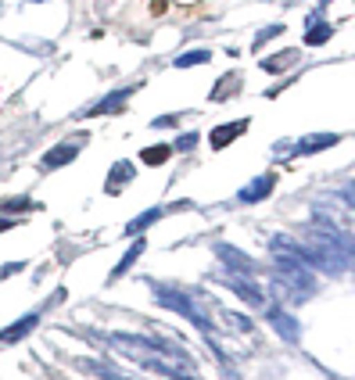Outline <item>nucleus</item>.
Masks as SVG:
<instances>
[{
    "label": "nucleus",
    "instance_id": "obj_12",
    "mask_svg": "<svg viewBox=\"0 0 355 380\" xmlns=\"http://www.w3.org/2000/svg\"><path fill=\"white\" fill-rule=\"evenodd\" d=\"M334 144H341L338 133H309L305 140H298L295 155H316V151H327V147H334Z\"/></svg>",
    "mask_w": 355,
    "mask_h": 380
},
{
    "label": "nucleus",
    "instance_id": "obj_16",
    "mask_svg": "<svg viewBox=\"0 0 355 380\" xmlns=\"http://www.w3.org/2000/svg\"><path fill=\"white\" fill-rule=\"evenodd\" d=\"M295 65H298V51H280V54L262 61L266 72H284V69H295Z\"/></svg>",
    "mask_w": 355,
    "mask_h": 380
},
{
    "label": "nucleus",
    "instance_id": "obj_9",
    "mask_svg": "<svg viewBox=\"0 0 355 380\" xmlns=\"http://www.w3.org/2000/svg\"><path fill=\"white\" fill-rule=\"evenodd\" d=\"M36 323H40V312H26L22 320H15L11 327L0 330V345H18L22 337H29L36 330Z\"/></svg>",
    "mask_w": 355,
    "mask_h": 380
},
{
    "label": "nucleus",
    "instance_id": "obj_7",
    "mask_svg": "<svg viewBox=\"0 0 355 380\" xmlns=\"http://www.w3.org/2000/svg\"><path fill=\"white\" fill-rule=\"evenodd\" d=\"M273 187H277V176H273V173H262L259 180L244 183V187L237 190V201H241V205H255V201H266L269 194H273Z\"/></svg>",
    "mask_w": 355,
    "mask_h": 380
},
{
    "label": "nucleus",
    "instance_id": "obj_14",
    "mask_svg": "<svg viewBox=\"0 0 355 380\" xmlns=\"http://www.w3.org/2000/svg\"><path fill=\"white\" fill-rule=\"evenodd\" d=\"M133 176H137L133 173V162H115L112 173H108V183H104V190H108V194H119V190L126 187Z\"/></svg>",
    "mask_w": 355,
    "mask_h": 380
},
{
    "label": "nucleus",
    "instance_id": "obj_23",
    "mask_svg": "<svg viewBox=\"0 0 355 380\" xmlns=\"http://www.w3.org/2000/svg\"><path fill=\"white\" fill-rule=\"evenodd\" d=\"M36 208V201H29V198H11V201H4V212H33Z\"/></svg>",
    "mask_w": 355,
    "mask_h": 380
},
{
    "label": "nucleus",
    "instance_id": "obj_28",
    "mask_svg": "<svg viewBox=\"0 0 355 380\" xmlns=\"http://www.w3.org/2000/svg\"><path fill=\"white\" fill-rule=\"evenodd\" d=\"M11 226H15V219H11V216H0V234H8Z\"/></svg>",
    "mask_w": 355,
    "mask_h": 380
},
{
    "label": "nucleus",
    "instance_id": "obj_11",
    "mask_svg": "<svg viewBox=\"0 0 355 380\" xmlns=\"http://www.w3.org/2000/svg\"><path fill=\"white\" fill-rule=\"evenodd\" d=\"M133 90H137V87H122V90H115V94H104V97L94 104V108L87 112V115H90V119H97V115H108V112L115 115V112L122 108V104H126V97H130Z\"/></svg>",
    "mask_w": 355,
    "mask_h": 380
},
{
    "label": "nucleus",
    "instance_id": "obj_26",
    "mask_svg": "<svg viewBox=\"0 0 355 380\" xmlns=\"http://www.w3.org/2000/svg\"><path fill=\"white\" fill-rule=\"evenodd\" d=\"M151 126H155V130H173V126H176V115H162V119H155Z\"/></svg>",
    "mask_w": 355,
    "mask_h": 380
},
{
    "label": "nucleus",
    "instance_id": "obj_19",
    "mask_svg": "<svg viewBox=\"0 0 355 380\" xmlns=\"http://www.w3.org/2000/svg\"><path fill=\"white\" fill-rule=\"evenodd\" d=\"M158 219H162V208H151V212H144V216H137V219H133V223L126 226V234H130V237H140L144 230H148L151 223H158Z\"/></svg>",
    "mask_w": 355,
    "mask_h": 380
},
{
    "label": "nucleus",
    "instance_id": "obj_24",
    "mask_svg": "<svg viewBox=\"0 0 355 380\" xmlns=\"http://www.w3.org/2000/svg\"><path fill=\"white\" fill-rule=\"evenodd\" d=\"M198 144H201V137H198V133H183V137L173 144V151H194Z\"/></svg>",
    "mask_w": 355,
    "mask_h": 380
},
{
    "label": "nucleus",
    "instance_id": "obj_8",
    "mask_svg": "<svg viewBox=\"0 0 355 380\" xmlns=\"http://www.w3.org/2000/svg\"><path fill=\"white\" fill-rule=\"evenodd\" d=\"M87 144V137H72V140H65V144H58V147H51V151L44 155V169H61V165H69L76 155H79V147Z\"/></svg>",
    "mask_w": 355,
    "mask_h": 380
},
{
    "label": "nucleus",
    "instance_id": "obj_5",
    "mask_svg": "<svg viewBox=\"0 0 355 380\" xmlns=\"http://www.w3.org/2000/svg\"><path fill=\"white\" fill-rule=\"evenodd\" d=\"M216 259L230 269V273H237V277H252L255 280V262L244 255V251H237V248H230V244H216Z\"/></svg>",
    "mask_w": 355,
    "mask_h": 380
},
{
    "label": "nucleus",
    "instance_id": "obj_22",
    "mask_svg": "<svg viewBox=\"0 0 355 380\" xmlns=\"http://www.w3.org/2000/svg\"><path fill=\"white\" fill-rule=\"evenodd\" d=\"M234 87H237V76H223L216 83V90H212V101H223L226 94H234Z\"/></svg>",
    "mask_w": 355,
    "mask_h": 380
},
{
    "label": "nucleus",
    "instance_id": "obj_25",
    "mask_svg": "<svg viewBox=\"0 0 355 380\" xmlns=\"http://www.w3.org/2000/svg\"><path fill=\"white\" fill-rule=\"evenodd\" d=\"M280 33H284V26H269V29H262V33L255 36V47H262L266 40H273V36H280Z\"/></svg>",
    "mask_w": 355,
    "mask_h": 380
},
{
    "label": "nucleus",
    "instance_id": "obj_17",
    "mask_svg": "<svg viewBox=\"0 0 355 380\" xmlns=\"http://www.w3.org/2000/svg\"><path fill=\"white\" fill-rule=\"evenodd\" d=\"M87 373H94V377H101V380H130V377H122L115 366H108V363H97V359H83L79 363Z\"/></svg>",
    "mask_w": 355,
    "mask_h": 380
},
{
    "label": "nucleus",
    "instance_id": "obj_3",
    "mask_svg": "<svg viewBox=\"0 0 355 380\" xmlns=\"http://www.w3.org/2000/svg\"><path fill=\"white\" fill-rule=\"evenodd\" d=\"M155 302H158V305H165V309H173L176 316H183V320H191L198 330L212 327V323H208V316L201 312L198 298H194V294H187V291H180V287H169V291H165V287H158V284H155Z\"/></svg>",
    "mask_w": 355,
    "mask_h": 380
},
{
    "label": "nucleus",
    "instance_id": "obj_29",
    "mask_svg": "<svg viewBox=\"0 0 355 380\" xmlns=\"http://www.w3.org/2000/svg\"><path fill=\"white\" fill-rule=\"evenodd\" d=\"M169 380H198L194 373H169Z\"/></svg>",
    "mask_w": 355,
    "mask_h": 380
},
{
    "label": "nucleus",
    "instance_id": "obj_1",
    "mask_svg": "<svg viewBox=\"0 0 355 380\" xmlns=\"http://www.w3.org/2000/svg\"><path fill=\"white\" fill-rule=\"evenodd\" d=\"M104 341H108L115 352H122L133 363L148 366L155 373H194L198 377V363L183 348L169 345V341H158V337H140V334H104Z\"/></svg>",
    "mask_w": 355,
    "mask_h": 380
},
{
    "label": "nucleus",
    "instance_id": "obj_20",
    "mask_svg": "<svg viewBox=\"0 0 355 380\" xmlns=\"http://www.w3.org/2000/svg\"><path fill=\"white\" fill-rule=\"evenodd\" d=\"M208 61H212V54L198 47V51H183V54L173 61V65H176V69H191V65H208Z\"/></svg>",
    "mask_w": 355,
    "mask_h": 380
},
{
    "label": "nucleus",
    "instance_id": "obj_6",
    "mask_svg": "<svg viewBox=\"0 0 355 380\" xmlns=\"http://www.w3.org/2000/svg\"><path fill=\"white\" fill-rule=\"evenodd\" d=\"M226 287L237 294V298H244L252 309H266V291L255 287L252 277H237V273H226Z\"/></svg>",
    "mask_w": 355,
    "mask_h": 380
},
{
    "label": "nucleus",
    "instance_id": "obj_10",
    "mask_svg": "<svg viewBox=\"0 0 355 380\" xmlns=\"http://www.w3.org/2000/svg\"><path fill=\"white\" fill-rule=\"evenodd\" d=\"M269 323H273V330L284 337L287 345H298L302 330H298V320H295L291 312H284V309H269Z\"/></svg>",
    "mask_w": 355,
    "mask_h": 380
},
{
    "label": "nucleus",
    "instance_id": "obj_4",
    "mask_svg": "<svg viewBox=\"0 0 355 380\" xmlns=\"http://www.w3.org/2000/svg\"><path fill=\"white\" fill-rule=\"evenodd\" d=\"M208 305H212V302H208ZM212 312H216L219 330H226V334H244V337H255V341H259L255 323L248 320V316H241V312H234V309H219V305H212ZM216 323H212V327H216Z\"/></svg>",
    "mask_w": 355,
    "mask_h": 380
},
{
    "label": "nucleus",
    "instance_id": "obj_27",
    "mask_svg": "<svg viewBox=\"0 0 355 380\" xmlns=\"http://www.w3.org/2000/svg\"><path fill=\"white\" fill-rule=\"evenodd\" d=\"M18 269H22V262H11V266H4V269H0V280H4V277H11V273H18Z\"/></svg>",
    "mask_w": 355,
    "mask_h": 380
},
{
    "label": "nucleus",
    "instance_id": "obj_21",
    "mask_svg": "<svg viewBox=\"0 0 355 380\" xmlns=\"http://www.w3.org/2000/svg\"><path fill=\"white\" fill-rule=\"evenodd\" d=\"M169 155H173V147H169V144H162V147H148V151L140 155V162H144V165H162Z\"/></svg>",
    "mask_w": 355,
    "mask_h": 380
},
{
    "label": "nucleus",
    "instance_id": "obj_15",
    "mask_svg": "<svg viewBox=\"0 0 355 380\" xmlns=\"http://www.w3.org/2000/svg\"><path fill=\"white\" fill-rule=\"evenodd\" d=\"M244 130H248V119H241L234 126H216V130H212V147H219V151H223V147H230Z\"/></svg>",
    "mask_w": 355,
    "mask_h": 380
},
{
    "label": "nucleus",
    "instance_id": "obj_2",
    "mask_svg": "<svg viewBox=\"0 0 355 380\" xmlns=\"http://www.w3.org/2000/svg\"><path fill=\"white\" fill-rule=\"evenodd\" d=\"M273 266H277V287H291L287 298L291 302H305L316 294V277L305 262H298L295 255H284V251H273Z\"/></svg>",
    "mask_w": 355,
    "mask_h": 380
},
{
    "label": "nucleus",
    "instance_id": "obj_13",
    "mask_svg": "<svg viewBox=\"0 0 355 380\" xmlns=\"http://www.w3.org/2000/svg\"><path fill=\"white\" fill-rule=\"evenodd\" d=\"M330 36H334V26H330V22H323V18H320V11H316V15H309L305 44H309V47H323Z\"/></svg>",
    "mask_w": 355,
    "mask_h": 380
},
{
    "label": "nucleus",
    "instance_id": "obj_18",
    "mask_svg": "<svg viewBox=\"0 0 355 380\" xmlns=\"http://www.w3.org/2000/svg\"><path fill=\"white\" fill-rule=\"evenodd\" d=\"M144 248H148V244H144V237H137V241H133V248H130V251H126V255H122V259H119V266L112 269V280H119V277H122V273H126V269H130V266H133V262H137V259L144 255Z\"/></svg>",
    "mask_w": 355,
    "mask_h": 380
}]
</instances>
